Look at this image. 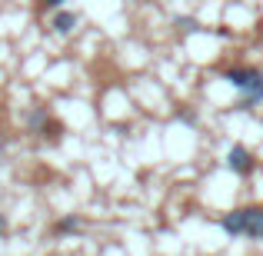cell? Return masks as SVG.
I'll return each mask as SVG.
<instances>
[{
	"instance_id": "cell-7",
	"label": "cell",
	"mask_w": 263,
	"mask_h": 256,
	"mask_svg": "<svg viewBox=\"0 0 263 256\" xmlns=\"http://www.w3.org/2000/svg\"><path fill=\"white\" fill-rule=\"evenodd\" d=\"M37 136H44V140L57 143L60 136H64V123H60V120H53V116H50V120H47L44 127H40V133H37Z\"/></svg>"
},
{
	"instance_id": "cell-11",
	"label": "cell",
	"mask_w": 263,
	"mask_h": 256,
	"mask_svg": "<svg viewBox=\"0 0 263 256\" xmlns=\"http://www.w3.org/2000/svg\"><path fill=\"white\" fill-rule=\"evenodd\" d=\"M180 120H183V123H197V116H193V110H180Z\"/></svg>"
},
{
	"instance_id": "cell-8",
	"label": "cell",
	"mask_w": 263,
	"mask_h": 256,
	"mask_svg": "<svg viewBox=\"0 0 263 256\" xmlns=\"http://www.w3.org/2000/svg\"><path fill=\"white\" fill-rule=\"evenodd\" d=\"M67 7V0H37V10H64Z\"/></svg>"
},
{
	"instance_id": "cell-10",
	"label": "cell",
	"mask_w": 263,
	"mask_h": 256,
	"mask_svg": "<svg viewBox=\"0 0 263 256\" xmlns=\"http://www.w3.org/2000/svg\"><path fill=\"white\" fill-rule=\"evenodd\" d=\"M10 233V220H7V213H0V237H7Z\"/></svg>"
},
{
	"instance_id": "cell-2",
	"label": "cell",
	"mask_w": 263,
	"mask_h": 256,
	"mask_svg": "<svg viewBox=\"0 0 263 256\" xmlns=\"http://www.w3.org/2000/svg\"><path fill=\"white\" fill-rule=\"evenodd\" d=\"M223 80L233 90H240V100H237L233 110H253V107L263 103V70L247 67V64H237V67H227L223 70Z\"/></svg>"
},
{
	"instance_id": "cell-12",
	"label": "cell",
	"mask_w": 263,
	"mask_h": 256,
	"mask_svg": "<svg viewBox=\"0 0 263 256\" xmlns=\"http://www.w3.org/2000/svg\"><path fill=\"white\" fill-rule=\"evenodd\" d=\"M7 143H10V140H7V133H0V160H4V153H7Z\"/></svg>"
},
{
	"instance_id": "cell-4",
	"label": "cell",
	"mask_w": 263,
	"mask_h": 256,
	"mask_svg": "<svg viewBox=\"0 0 263 256\" xmlns=\"http://www.w3.org/2000/svg\"><path fill=\"white\" fill-rule=\"evenodd\" d=\"M80 27V13L77 10H53V17H50V33H57V37H70L73 30Z\"/></svg>"
},
{
	"instance_id": "cell-6",
	"label": "cell",
	"mask_w": 263,
	"mask_h": 256,
	"mask_svg": "<svg viewBox=\"0 0 263 256\" xmlns=\"http://www.w3.org/2000/svg\"><path fill=\"white\" fill-rule=\"evenodd\" d=\"M47 120H50V110L47 107H33L30 113H27V130H30V133H40V127H44Z\"/></svg>"
},
{
	"instance_id": "cell-9",
	"label": "cell",
	"mask_w": 263,
	"mask_h": 256,
	"mask_svg": "<svg viewBox=\"0 0 263 256\" xmlns=\"http://www.w3.org/2000/svg\"><path fill=\"white\" fill-rule=\"evenodd\" d=\"M174 27H177V30H200V24H197V20H190V17H177Z\"/></svg>"
},
{
	"instance_id": "cell-3",
	"label": "cell",
	"mask_w": 263,
	"mask_h": 256,
	"mask_svg": "<svg viewBox=\"0 0 263 256\" xmlns=\"http://www.w3.org/2000/svg\"><path fill=\"white\" fill-rule=\"evenodd\" d=\"M257 167H260V160H257V153H253L250 147H243V143H233V147L227 150V170H230L233 176L250 180L253 173H257Z\"/></svg>"
},
{
	"instance_id": "cell-1",
	"label": "cell",
	"mask_w": 263,
	"mask_h": 256,
	"mask_svg": "<svg viewBox=\"0 0 263 256\" xmlns=\"http://www.w3.org/2000/svg\"><path fill=\"white\" fill-rule=\"evenodd\" d=\"M220 230L230 240H253V243H263V203L233 206L230 213L220 216Z\"/></svg>"
},
{
	"instance_id": "cell-5",
	"label": "cell",
	"mask_w": 263,
	"mask_h": 256,
	"mask_svg": "<svg viewBox=\"0 0 263 256\" xmlns=\"http://www.w3.org/2000/svg\"><path fill=\"white\" fill-rule=\"evenodd\" d=\"M84 230V220L77 216V213H67V216H60L57 223H53V237H73V233H80Z\"/></svg>"
}]
</instances>
